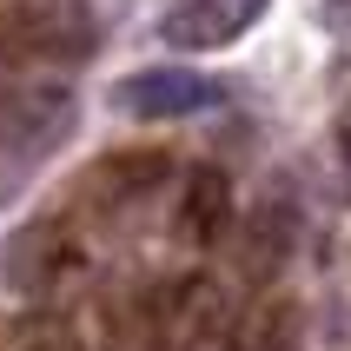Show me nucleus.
I'll return each instance as SVG.
<instances>
[{
    "instance_id": "f257e3e1",
    "label": "nucleus",
    "mask_w": 351,
    "mask_h": 351,
    "mask_svg": "<svg viewBox=\"0 0 351 351\" xmlns=\"http://www.w3.org/2000/svg\"><path fill=\"white\" fill-rule=\"evenodd\" d=\"M93 53H99V27L73 0H0V60H14V66H80Z\"/></svg>"
},
{
    "instance_id": "f03ea898",
    "label": "nucleus",
    "mask_w": 351,
    "mask_h": 351,
    "mask_svg": "<svg viewBox=\"0 0 351 351\" xmlns=\"http://www.w3.org/2000/svg\"><path fill=\"white\" fill-rule=\"evenodd\" d=\"M106 99H113V113H133V119H186V113H199V106H213L219 93L193 66H146V73L119 80Z\"/></svg>"
},
{
    "instance_id": "7ed1b4c3",
    "label": "nucleus",
    "mask_w": 351,
    "mask_h": 351,
    "mask_svg": "<svg viewBox=\"0 0 351 351\" xmlns=\"http://www.w3.org/2000/svg\"><path fill=\"white\" fill-rule=\"evenodd\" d=\"M258 14H265V0H173V14L159 20V40L173 53H213L239 40Z\"/></svg>"
},
{
    "instance_id": "20e7f679",
    "label": "nucleus",
    "mask_w": 351,
    "mask_h": 351,
    "mask_svg": "<svg viewBox=\"0 0 351 351\" xmlns=\"http://www.w3.org/2000/svg\"><path fill=\"white\" fill-rule=\"evenodd\" d=\"M73 252V226L60 213H40L27 219L14 239H7V252H0V272H7V285H20V292H34V285H47V278L60 272V258Z\"/></svg>"
},
{
    "instance_id": "39448f33",
    "label": "nucleus",
    "mask_w": 351,
    "mask_h": 351,
    "mask_svg": "<svg viewBox=\"0 0 351 351\" xmlns=\"http://www.w3.org/2000/svg\"><path fill=\"white\" fill-rule=\"evenodd\" d=\"M232 226V173L219 166H193L179 186V239L186 245H219Z\"/></svg>"
},
{
    "instance_id": "423d86ee",
    "label": "nucleus",
    "mask_w": 351,
    "mask_h": 351,
    "mask_svg": "<svg viewBox=\"0 0 351 351\" xmlns=\"http://www.w3.org/2000/svg\"><path fill=\"white\" fill-rule=\"evenodd\" d=\"M159 166H166L159 153H133L126 166H113V186H119V193H146V186L159 179Z\"/></svg>"
},
{
    "instance_id": "0eeeda50",
    "label": "nucleus",
    "mask_w": 351,
    "mask_h": 351,
    "mask_svg": "<svg viewBox=\"0 0 351 351\" xmlns=\"http://www.w3.org/2000/svg\"><path fill=\"white\" fill-rule=\"evenodd\" d=\"M338 153L351 159V99H345V113H338Z\"/></svg>"
}]
</instances>
